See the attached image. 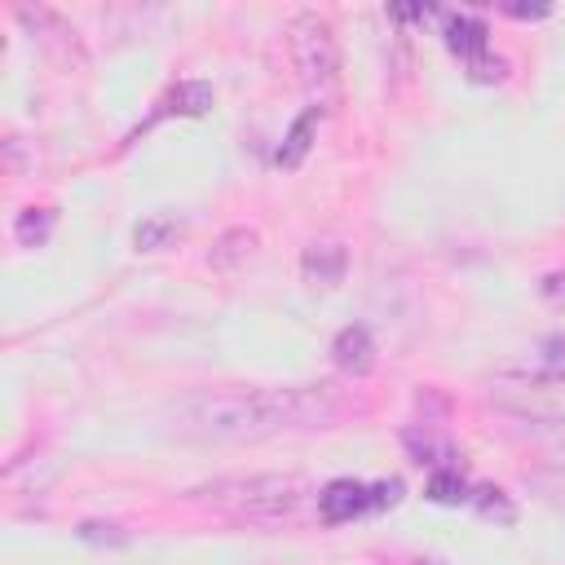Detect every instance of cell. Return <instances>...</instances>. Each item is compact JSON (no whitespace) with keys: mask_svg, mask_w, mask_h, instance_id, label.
Here are the masks:
<instances>
[{"mask_svg":"<svg viewBox=\"0 0 565 565\" xmlns=\"http://www.w3.org/2000/svg\"><path fill=\"white\" fill-rule=\"evenodd\" d=\"M340 415L335 384H287V388H234L190 402V419L212 437H274L291 428H318Z\"/></svg>","mask_w":565,"mask_h":565,"instance_id":"1","label":"cell"},{"mask_svg":"<svg viewBox=\"0 0 565 565\" xmlns=\"http://www.w3.org/2000/svg\"><path fill=\"white\" fill-rule=\"evenodd\" d=\"M305 481L296 472H265V477H234V481H212L194 490V499H207L212 508L238 512V516H282L300 508Z\"/></svg>","mask_w":565,"mask_h":565,"instance_id":"2","label":"cell"},{"mask_svg":"<svg viewBox=\"0 0 565 565\" xmlns=\"http://www.w3.org/2000/svg\"><path fill=\"white\" fill-rule=\"evenodd\" d=\"M287 49H291V62H296L305 88L322 93V88L335 84L340 49H335V35H331V22H327V18L300 13V18L287 26Z\"/></svg>","mask_w":565,"mask_h":565,"instance_id":"3","label":"cell"},{"mask_svg":"<svg viewBox=\"0 0 565 565\" xmlns=\"http://www.w3.org/2000/svg\"><path fill=\"white\" fill-rule=\"evenodd\" d=\"M371 508V486H362V481H349V477H340V481H327L322 490H318V512H322V521H353L358 512H366Z\"/></svg>","mask_w":565,"mask_h":565,"instance_id":"4","label":"cell"},{"mask_svg":"<svg viewBox=\"0 0 565 565\" xmlns=\"http://www.w3.org/2000/svg\"><path fill=\"white\" fill-rule=\"evenodd\" d=\"M331 362L349 375H366L375 366V340L366 327H344L335 340H331Z\"/></svg>","mask_w":565,"mask_h":565,"instance_id":"5","label":"cell"},{"mask_svg":"<svg viewBox=\"0 0 565 565\" xmlns=\"http://www.w3.org/2000/svg\"><path fill=\"white\" fill-rule=\"evenodd\" d=\"M300 269H305V282H313V287H335V282L344 278V247H340V243H313V247H305Z\"/></svg>","mask_w":565,"mask_h":565,"instance_id":"6","label":"cell"},{"mask_svg":"<svg viewBox=\"0 0 565 565\" xmlns=\"http://www.w3.org/2000/svg\"><path fill=\"white\" fill-rule=\"evenodd\" d=\"M446 49L450 53H459L463 62H477L481 53H486V22L481 18H468V13H455V18H446Z\"/></svg>","mask_w":565,"mask_h":565,"instance_id":"7","label":"cell"},{"mask_svg":"<svg viewBox=\"0 0 565 565\" xmlns=\"http://www.w3.org/2000/svg\"><path fill=\"white\" fill-rule=\"evenodd\" d=\"M256 243H260V234H256V230H247V225L225 230V234L212 243L207 265H212V269H234V265H243V260L256 252Z\"/></svg>","mask_w":565,"mask_h":565,"instance_id":"8","label":"cell"},{"mask_svg":"<svg viewBox=\"0 0 565 565\" xmlns=\"http://www.w3.org/2000/svg\"><path fill=\"white\" fill-rule=\"evenodd\" d=\"M313 128H318V106H309V110L291 124V132L282 137V146H278L274 163H278V168H300V163H305V154H309V146H313Z\"/></svg>","mask_w":565,"mask_h":565,"instance_id":"9","label":"cell"},{"mask_svg":"<svg viewBox=\"0 0 565 565\" xmlns=\"http://www.w3.org/2000/svg\"><path fill=\"white\" fill-rule=\"evenodd\" d=\"M207 106H212V84H203V79H181L168 93V110H177V115H207Z\"/></svg>","mask_w":565,"mask_h":565,"instance_id":"10","label":"cell"},{"mask_svg":"<svg viewBox=\"0 0 565 565\" xmlns=\"http://www.w3.org/2000/svg\"><path fill=\"white\" fill-rule=\"evenodd\" d=\"M177 234H181L177 216H150V221H141V225L132 230V243H137V252H159V247H168Z\"/></svg>","mask_w":565,"mask_h":565,"instance_id":"11","label":"cell"},{"mask_svg":"<svg viewBox=\"0 0 565 565\" xmlns=\"http://www.w3.org/2000/svg\"><path fill=\"white\" fill-rule=\"evenodd\" d=\"M402 441H406V450H411V459H415V463H446V459H450V446H446V441H437L433 433L406 428V433H402Z\"/></svg>","mask_w":565,"mask_h":565,"instance_id":"12","label":"cell"},{"mask_svg":"<svg viewBox=\"0 0 565 565\" xmlns=\"http://www.w3.org/2000/svg\"><path fill=\"white\" fill-rule=\"evenodd\" d=\"M424 494H428L433 503H463V499H468V486H463V477H459V472H450V468H437V472L428 477Z\"/></svg>","mask_w":565,"mask_h":565,"instance_id":"13","label":"cell"},{"mask_svg":"<svg viewBox=\"0 0 565 565\" xmlns=\"http://www.w3.org/2000/svg\"><path fill=\"white\" fill-rule=\"evenodd\" d=\"M49 230H53V212H44V207H26V212L18 216V225H13V234H18L26 247L44 243V238H49Z\"/></svg>","mask_w":565,"mask_h":565,"instance_id":"14","label":"cell"},{"mask_svg":"<svg viewBox=\"0 0 565 565\" xmlns=\"http://www.w3.org/2000/svg\"><path fill=\"white\" fill-rule=\"evenodd\" d=\"M477 508H481V516H499L503 525L516 516L512 503H503V490H481V494H477Z\"/></svg>","mask_w":565,"mask_h":565,"instance_id":"15","label":"cell"},{"mask_svg":"<svg viewBox=\"0 0 565 565\" xmlns=\"http://www.w3.org/2000/svg\"><path fill=\"white\" fill-rule=\"evenodd\" d=\"M468 71H472V79H481V84H490V79H503V57H490V53H481L477 62H468Z\"/></svg>","mask_w":565,"mask_h":565,"instance_id":"16","label":"cell"},{"mask_svg":"<svg viewBox=\"0 0 565 565\" xmlns=\"http://www.w3.org/2000/svg\"><path fill=\"white\" fill-rule=\"evenodd\" d=\"M543 362H547V371H565V335H552L543 344Z\"/></svg>","mask_w":565,"mask_h":565,"instance_id":"17","label":"cell"},{"mask_svg":"<svg viewBox=\"0 0 565 565\" xmlns=\"http://www.w3.org/2000/svg\"><path fill=\"white\" fill-rule=\"evenodd\" d=\"M503 13H512V18H547V4H503Z\"/></svg>","mask_w":565,"mask_h":565,"instance_id":"18","label":"cell"},{"mask_svg":"<svg viewBox=\"0 0 565 565\" xmlns=\"http://www.w3.org/2000/svg\"><path fill=\"white\" fill-rule=\"evenodd\" d=\"M543 291H547V296H565V274H547V278H543Z\"/></svg>","mask_w":565,"mask_h":565,"instance_id":"19","label":"cell"}]
</instances>
